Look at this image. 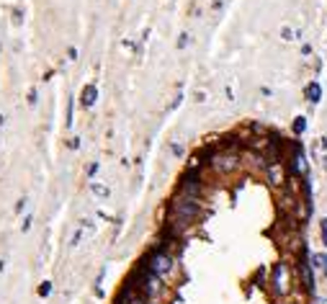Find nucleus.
Masks as SVG:
<instances>
[{
	"label": "nucleus",
	"instance_id": "1",
	"mask_svg": "<svg viewBox=\"0 0 327 304\" xmlns=\"http://www.w3.org/2000/svg\"><path fill=\"white\" fill-rule=\"evenodd\" d=\"M173 214H176V224L181 222V224H191L199 214H201V206H199V199H194V196H178L176 201H173Z\"/></svg>",
	"mask_w": 327,
	"mask_h": 304
},
{
	"label": "nucleus",
	"instance_id": "2",
	"mask_svg": "<svg viewBox=\"0 0 327 304\" xmlns=\"http://www.w3.org/2000/svg\"><path fill=\"white\" fill-rule=\"evenodd\" d=\"M142 265L147 268V271H152L155 276H165V273H170L173 271V258L165 253V250H152L144 260H142Z\"/></svg>",
	"mask_w": 327,
	"mask_h": 304
},
{
	"label": "nucleus",
	"instance_id": "3",
	"mask_svg": "<svg viewBox=\"0 0 327 304\" xmlns=\"http://www.w3.org/2000/svg\"><path fill=\"white\" fill-rule=\"evenodd\" d=\"M240 155H235V152H222V155H214L211 160V170L219 173V176H229L240 168Z\"/></svg>",
	"mask_w": 327,
	"mask_h": 304
},
{
	"label": "nucleus",
	"instance_id": "4",
	"mask_svg": "<svg viewBox=\"0 0 327 304\" xmlns=\"http://www.w3.org/2000/svg\"><path fill=\"white\" fill-rule=\"evenodd\" d=\"M299 276H301L304 291H306V294H314V268H312L309 248H306V245H301V255H299Z\"/></svg>",
	"mask_w": 327,
	"mask_h": 304
},
{
	"label": "nucleus",
	"instance_id": "5",
	"mask_svg": "<svg viewBox=\"0 0 327 304\" xmlns=\"http://www.w3.org/2000/svg\"><path fill=\"white\" fill-rule=\"evenodd\" d=\"M271 283H273V294L281 296L288 291V265L286 263H276L273 273H271Z\"/></svg>",
	"mask_w": 327,
	"mask_h": 304
},
{
	"label": "nucleus",
	"instance_id": "6",
	"mask_svg": "<svg viewBox=\"0 0 327 304\" xmlns=\"http://www.w3.org/2000/svg\"><path fill=\"white\" fill-rule=\"evenodd\" d=\"M119 304H147V299H144V294H142V291L131 283V286H126V289L121 291Z\"/></svg>",
	"mask_w": 327,
	"mask_h": 304
},
{
	"label": "nucleus",
	"instance_id": "7",
	"mask_svg": "<svg viewBox=\"0 0 327 304\" xmlns=\"http://www.w3.org/2000/svg\"><path fill=\"white\" fill-rule=\"evenodd\" d=\"M304 98H306L312 106L322 101V85H319V80H309V83L304 85Z\"/></svg>",
	"mask_w": 327,
	"mask_h": 304
},
{
	"label": "nucleus",
	"instance_id": "8",
	"mask_svg": "<svg viewBox=\"0 0 327 304\" xmlns=\"http://www.w3.org/2000/svg\"><path fill=\"white\" fill-rule=\"evenodd\" d=\"M95 101H98V88H95L93 83H88V85L80 90V103H83V108H93Z\"/></svg>",
	"mask_w": 327,
	"mask_h": 304
},
{
	"label": "nucleus",
	"instance_id": "9",
	"mask_svg": "<svg viewBox=\"0 0 327 304\" xmlns=\"http://www.w3.org/2000/svg\"><path fill=\"white\" fill-rule=\"evenodd\" d=\"M268 178H271L273 186H278V183L283 181V173H281V165H278V163H271V168H268Z\"/></svg>",
	"mask_w": 327,
	"mask_h": 304
},
{
	"label": "nucleus",
	"instance_id": "10",
	"mask_svg": "<svg viewBox=\"0 0 327 304\" xmlns=\"http://www.w3.org/2000/svg\"><path fill=\"white\" fill-rule=\"evenodd\" d=\"M291 131L296 137H301L306 131V116H294V124H291Z\"/></svg>",
	"mask_w": 327,
	"mask_h": 304
},
{
	"label": "nucleus",
	"instance_id": "11",
	"mask_svg": "<svg viewBox=\"0 0 327 304\" xmlns=\"http://www.w3.org/2000/svg\"><path fill=\"white\" fill-rule=\"evenodd\" d=\"M90 191H93L98 199H108V196H111L108 186H103V183H98V181H93V183H90Z\"/></svg>",
	"mask_w": 327,
	"mask_h": 304
},
{
	"label": "nucleus",
	"instance_id": "12",
	"mask_svg": "<svg viewBox=\"0 0 327 304\" xmlns=\"http://www.w3.org/2000/svg\"><path fill=\"white\" fill-rule=\"evenodd\" d=\"M312 268H319V271L324 273V278H327V253H324V255H322V253L314 255V258H312Z\"/></svg>",
	"mask_w": 327,
	"mask_h": 304
},
{
	"label": "nucleus",
	"instance_id": "13",
	"mask_svg": "<svg viewBox=\"0 0 327 304\" xmlns=\"http://www.w3.org/2000/svg\"><path fill=\"white\" fill-rule=\"evenodd\" d=\"M281 39H283V42H294V39H296V31H294L291 26H283V29H281Z\"/></svg>",
	"mask_w": 327,
	"mask_h": 304
},
{
	"label": "nucleus",
	"instance_id": "14",
	"mask_svg": "<svg viewBox=\"0 0 327 304\" xmlns=\"http://www.w3.org/2000/svg\"><path fill=\"white\" fill-rule=\"evenodd\" d=\"M319 237H322V245L327 248V217L319 219Z\"/></svg>",
	"mask_w": 327,
	"mask_h": 304
},
{
	"label": "nucleus",
	"instance_id": "15",
	"mask_svg": "<svg viewBox=\"0 0 327 304\" xmlns=\"http://www.w3.org/2000/svg\"><path fill=\"white\" fill-rule=\"evenodd\" d=\"M72 106H75V101L70 98V101H67V116H65V126H67V129L72 126Z\"/></svg>",
	"mask_w": 327,
	"mask_h": 304
},
{
	"label": "nucleus",
	"instance_id": "16",
	"mask_svg": "<svg viewBox=\"0 0 327 304\" xmlns=\"http://www.w3.org/2000/svg\"><path fill=\"white\" fill-rule=\"evenodd\" d=\"M188 42H191V34H181V36H178V42H176V47H178V49H186V47H188Z\"/></svg>",
	"mask_w": 327,
	"mask_h": 304
},
{
	"label": "nucleus",
	"instance_id": "17",
	"mask_svg": "<svg viewBox=\"0 0 327 304\" xmlns=\"http://www.w3.org/2000/svg\"><path fill=\"white\" fill-rule=\"evenodd\" d=\"M49 294H52V281H44V283L39 286V296H44V299H47Z\"/></svg>",
	"mask_w": 327,
	"mask_h": 304
},
{
	"label": "nucleus",
	"instance_id": "18",
	"mask_svg": "<svg viewBox=\"0 0 327 304\" xmlns=\"http://www.w3.org/2000/svg\"><path fill=\"white\" fill-rule=\"evenodd\" d=\"M170 152H173V155H176V158H181V155H183V152H186V147H183L181 142H173V144H170Z\"/></svg>",
	"mask_w": 327,
	"mask_h": 304
},
{
	"label": "nucleus",
	"instance_id": "19",
	"mask_svg": "<svg viewBox=\"0 0 327 304\" xmlns=\"http://www.w3.org/2000/svg\"><path fill=\"white\" fill-rule=\"evenodd\" d=\"M83 232H85L83 227H78V230H75V235H72V242H70L72 248H78V245H80V240H83Z\"/></svg>",
	"mask_w": 327,
	"mask_h": 304
},
{
	"label": "nucleus",
	"instance_id": "20",
	"mask_svg": "<svg viewBox=\"0 0 327 304\" xmlns=\"http://www.w3.org/2000/svg\"><path fill=\"white\" fill-rule=\"evenodd\" d=\"M26 101H29V106H36V103H39V93H36V88L29 90V98H26Z\"/></svg>",
	"mask_w": 327,
	"mask_h": 304
},
{
	"label": "nucleus",
	"instance_id": "21",
	"mask_svg": "<svg viewBox=\"0 0 327 304\" xmlns=\"http://www.w3.org/2000/svg\"><path fill=\"white\" fill-rule=\"evenodd\" d=\"M31 222H34V217H31V214H26V217H24V222H21V232H29V230H31Z\"/></svg>",
	"mask_w": 327,
	"mask_h": 304
},
{
	"label": "nucleus",
	"instance_id": "22",
	"mask_svg": "<svg viewBox=\"0 0 327 304\" xmlns=\"http://www.w3.org/2000/svg\"><path fill=\"white\" fill-rule=\"evenodd\" d=\"M13 24H16V26H21V24H24V11H21V8H16V11H13Z\"/></svg>",
	"mask_w": 327,
	"mask_h": 304
},
{
	"label": "nucleus",
	"instance_id": "23",
	"mask_svg": "<svg viewBox=\"0 0 327 304\" xmlns=\"http://www.w3.org/2000/svg\"><path fill=\"white\" fill-rule=\"evenodd\" d=\"M98 168H101V163H90V165H88V178H93V176L98 173Z\"/></svg>",
	"mask_w": 327,
	"mask_h": 304
},
{
	"label": "nucleus",
	"instance_id": "24",
	"mask_svg": "<svg viewBox=\"0 0 327 304\" xmlns=\"http://www.w3.org/2000/svg\"><path fill=\"white\" fill-rule=\"evenodd\" d=\"M67 60H70V62H75V60H78V49H75V47H70V49H67Z\"/></svg>",
	"mask_w": 327,
	"mask_h": 304
},
{
	"label": "nucleus",
	"instance_id": "25",
	"mask_svg": "<svg viewBox=\"0 0 327 304\" xmlns=\"http://www.w3.org/2000/svg\"><path fill=\"white\" fill-rule=\"evenodd\" d=\"M181 101H183V96H181V93H178V96H176V101H173V103H170V111H176V108H178V106H181Z\"/></svg>",
	"mask_w": 327,
	"mask_h": 304
},
{
	"label": "nucleus",
	"instance_id": "26",
	"mask_svg": "<svg viewBox=\"0 0 327 304\" xmlns=\"http://www.w3.org/2000/svg\"><path fill=\"white\" fill-rule=\"evenodd\" d=\"M26 201H29V199H18V204H16V212H24V209H26Z\"/></svg>",
	"mask_w": 327,
	"mask_h": 304
},
{
	"label": "nucleus",
	"instance_id": "27",
	"mask_svg": "<svg viewBox=\"0 0 327 304\" xmlns=\"http://www.w3.org/2000/svg\"><path fill=\"white\" fill-rule=\"evenodd\" d=\"M196 101L204 103V101H206V93H204V90H196Z\"/></svg>",
	"mask_w": 327,
	"mask_h": 304
},
{
	"label": "nucleus",
	"instance_id": "28",
	"mask_svg": "<svg viewBox=\"0 0 327 304\" xmlns=\"http://www.w3.org/2000/svg\"><path fill=\"white\" fill-rule=\"evenodd\" d=\"M78 147H80V139L72 137V139H70V149H78Z\"/></svg>",
	"mask_w": 327,
	"mask_h": 304
},
{
	"label": "nucleus",
	"instance_id": "29",
	"mask_svg": "<svg viewBox=\"0 0 327 304\" xmlns=\"http://www.w3.org/2000/svg\"><path fill=\"white\" fill-rule=\"evenodd\" d=\"M301 54H304V57H309V54H312V47H309V44H304V47H301Z\"/></svg>",
	"mask_w": 327,
	"mask_h": 304
},
{
	"label": "nucleus",
	"instance_id": "30",
	"mask_svg": "<svg viewBox=\"0 0 327 304\" xmlns=\"http://www.w3.org/2000/svg\"><path fill=\"white\" fill-rule=\"evenodd\" d=\"M6 271V260H0V273H3Z\"/></svg>",
	"mask_w": 327,
	"mask_h": 304
},
{
	"label": "nucleus",
	"instance_id": "31",
	"mask_svg": "<svg viewBox=\"0 0 327 304\" xmlns=\"http://www.w3.org/2000/svg\"><path fill=\"white\" fill-rule=\"evenodd\" d=\"M3 124H6V116H3V113H0V126H3Z\"/></svg>",
	"mask_w": 327,
	"mask_h": 304
},
{
	"label": "nucleus",
	"instance_id": "32",
	"mask_svg": "<svg viewBox=\"0 0 327 304\" xmlns=\"http://www.w3.org/2000/svg\"><path fill=\"white\" fill-rule=\"evenodd\" d=\"M317 304H327V299H319V301H317Z\"/></svg>",
	"mask_w": 327,
	"mask_h": 304
}]
</instances>
